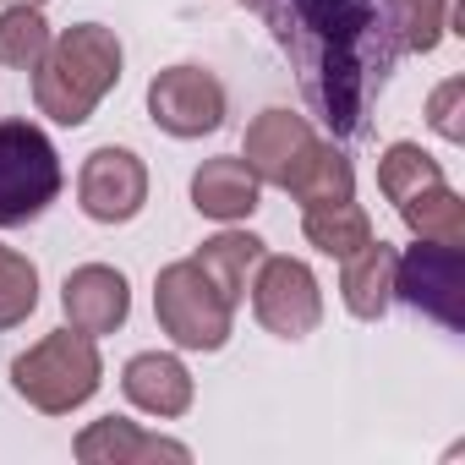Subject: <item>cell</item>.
<instances>
[{
  "instance_id": "1",
  "label": "cell",
  "mask_w": 465,
  "mask_h": 465,
  "mask_svg": "<svg viewBox=\"0 0 465 465\" xmlns=\"http://www.w3.org/2000/svg\"><path fill=\"white\" fill-rule=\"evenodd\" d=\"M291 55L307 110L345 143L372 132V110L400 66L383 0H247Z\"/></svg>"
},
{
  "instance_id": "2",
  "label": "cell",
  "mask_w": 465,
  "mask_h": 465,
  "mask_svg": "<svg viewBox=\"0 0 465 465\" xmlns=\"http://www.w3.org/2000/svg\"><path fill=\"white\" fill-rule=\"evenodd\" d=\"M121 39L99 23H77L66 34L50 39L45 61L34 66V104L39 115H50L55 126H83L94 121L99 99L121 83Z\"/></svg>"
},
{
  "instance_id": "3",
  "label": "cell",
  "mask_w": 465,
  "mask_h": 465,
  "mask_svg": "<svg viewBox=\"0 0 465 465\" xmlns=\"http://www.w3.org/2000/svg\"><path fill=\"white\" fill-rule=\"evenodd\" d=\"M99 383H104L99 345H94V334H83L72 323L45 334L39 345H28L12 361V389L45 416H72L77 405H88L99 394Z\"/></svg>"
},
{
  "instance_id": "4",
  "label": "cell",
  "mask_w": 465,
  "mask_h": 465,
  "mask_svg": "<svg viewBox=\"0 0 465 465\" xmlns=\"http://www.w3.org/2000/svg\"><path fill=\"white\" fill-rule=\"evenodd\" d=\"M153 318L181 351H224L236 329V302L197 269V258H181L153 280Z\"/></svg>"
},
{
  "instance_id": "5",
  "label": "cell",
  "mask_w": 465,
  "mask_h": 465,
  "mask_svg": "<svg viewBox=\"0 0 465 465\" xmlns=\"http://www.w3.org/2000/svg\"><path fill=\"white\" fill-rule=\"evenodd\" d=\"M66 186L55 143L34 121H0V230L34 224Z\"/></svg>"
},
{
  "instance_id": "6",
  "label": "cell",
  "mask_w": 465,
  "mask_h": 465,
  "mask_svg": "<svg viewBox=\"0 0 465 465\" xmlns=\"http://www.w3.org/2000/svg\"><path fill=\"white\" fill-rule=\"evenodd\" d=\"M394 302L416 307L443 329H465V247L416 242L394 258Z\"/></svg>"
},
{
  "instance_id": "7",
  "label": "cell",
  "mask_w": 465,
  "mask_h": 465,
  "mask_svg": "<svg viewBox=\"0 0 465 465\" xmlns=\"http://www.w3.org/2000/svg\"><path fill=\"white\" fill-rule=\"evenodd\" d=\"M247 291H252L258 323L274 340H307L323 323V291H318V274L302 258H269L263 252V263H258Z\"/></svg>"
},
{
  "instance_id": "8",
  "label": "cell",
  "mask_w": 465,
  "mask_h": 465,
  "mask_svg": "<svg viewBox=\"0 0 465 465\" xmlns=\"http://www.w3.org/2000/svg\"><path fill=\"white\" fill-rule=\"evenodd\" d=\"M224 83L203 66H164L148 83V121L170 137H208L224 126Z\"/></svg>"
},
{
  "instance_id": "9",
  "label": "cell",
  "mask_w": 465,
  "mask_h": 465,
  "mask_svg": "<svg viewBox=\"0 0 465 465\" xmlns=\"http://www.w3.org/2000/svg\"><path fill=\"white\" fill-rule=\"evenodd\" d=\"M77 203L94 224H126L148 203V164L132 148H94L77 170Z\"/></svg>"
},
{
  "instance_id": "10",
  "label": "cell",
  "mask_w": 465,
  "mask_h": 465,
  "mask_svg": "<svg viewBox=\"0 0 465 465\" xmlns=\"http://www.w3.org/2000/svg\"><path fill=\"white\" fill-rule=\"evenodd\" d=\"M61 307H66V323L83 329V334H115L126 318H132V285L121 269L110 263H83L66 274L61 285Z\"/></svg>"
},
{
  "instance_id": "11",
  "label": "cell",
  "mask_w": 465,
  "mask_h": 465,
  "mask_svg": "<svg viewBox=\"0 0 465 465\" xmlns=\"http://www.w3.org/2000/svg\"><path fill=\"white\" fill-rule=\"evenodd\" d=\"M312 143H318V132H312L307 115H296V110H263V115L247 126L242 159L252 164V175H258L263 186H280V192H285L291 170L302 164V153H307Z\"/></svg>"
},
{
  "instance_id": "12",
  "label": "cell",
  "mask_w": 465,
  "mask_h": 465,
  "mask_svg": "<svg viewBox=\"0 0 465 465\" xmlns=\"http://www.w3.org/2000/svg\"><path fill=\"white\" fill-rule=\"evenodd\" d=\"M72 449H77L83 465H148V460H175V465H186V460H192L186 443L159 438V432H143V427L126 421V416H99V421H88Z\"/></svg>"
},
{
  "instance_id": "13",
  "label": "cell",
  "mask_w": 465,
  "mask_h": 465,
  "mask_svg": "<svg viewBox=\"0 0 465 465\" xmlns=\"http://www.w3.org/2000/svg\"><path fill=\"white\" fill-rule=\"evenodd\" d=\"M121 394L143 411V416H159V421H175L192 411V372L181 356L170 351H143L121 367Z\"/></svg>"
},
{
  "instance_id": "14",
  "label": "cell",
  "mask_w": 465,
  "mask_h": 465,
  "mask_svg": "<svg viewBox=\"0 0 465 465\" xmlns=\"http://www.w3.org/2000/svg\"><path fill=\"white\" fill-rule=\"evenodd\" d=\"M258 197H263V181L252 175V164L242 153H219V159H203L197 175H192V208L203 219H219V224H242L258 213Z\"/></svg>"
},
{
  "instance_id": "15",
  "label": "cell",
  "mask_w": 465,
  "mask_h": 465,
  "mask_svg": "<svg viewBox=\"0 0 465 465\" xmlns=\"http://www.w3.org/2000/svg\"><path fill=\"white\" fill-rule=\"evenodd\" d=\"M394 247L389 242H367L356 258H345V269H340V302H345V312L351 318H361V323H378L389 307H394Z\"/></svg>"
},
{
  "instance_id": "16",
  "label": "cell",
  "mask_w": 465,
  "mask_h": 465,
  "mask_svg": "<svg viewBox=\"0 0 465 465\" xmlns=\"http://www.w3.org/2000/svg\"><path fill=\"white\" fill-rule=\"evenodd\" d=\"M302 230H307V242H312L323 258H334V263L356 258V252L372 242V219H367V208H361V203H351V197L302 208Z\"/></svg>"
},
{
  "instance_id": "17",
  "label": "cell",
  "mask_w": 465,
  "mask_h": 465,
  "mask_svg": "<svg viewBox=\"0 0 465 465\" xmlns=\"http://www.w3.org/2000/svg\"><path fill=\"white\" fill-rule=\"evenodd\" d=\"M258 263H263V242L252 236V230H219V236H208V242L197 247V269H203L230 302L247 296Z\"/></svg>"
},
{
  "instance_id": "18",
  "label": "cell",
  "mask_w": 465,
  "mask_h": 465,
  "mask_svg": "<svg viewBox=\"0 0 465 465\" xmlns=\"http://www.w3.org/2000/svg\"><path fill=\"white\" fill-rule=\"evenodd\" d=\"M285 192H291L302 208H312V203H340V197H356V164H351V153H340L334 143H312V148L302 153V164L291 170Z\"/></svg>"
},
{
  "instance_id": "19",
  "label": "cell",
  "mask_w": 465,
  "mask_h": 465,
  "mask_svg": "<svg viewBox=\"0 0 465 465\" xmlns=\"http://www.w3.org/2000/svg\"><path fill=\"white\" fill-rule=\"evenodd\" d=\"M400 219L416 242H449V247H465V197L449 192V181L438 186H421L416 197L400 203Z\"/></svg>"
},
{
  "instance_id": "20",
  "label": "cell",
  "mask_w": 465,
  "mask_h": 465,
  "mask_svg": "<svg viewBox=\"0 0 465 465\" xmlns=\"http://www.w3.org/2000/svg\"><path fill=\"white\" fill-rule=\"evenodd\" d=\"M443 181V164L421 148V143H389L383 159H378V192L400 208L405 197H416L421 186H438Z\"/></svg>"
},
{
  "instance_id": "21",
  "label": "cell",
  "mask_w": 465,
  "mask_h": 465,
  "mask_svg": "<svg viewBox=\"0 0 465 465\" xmlns=\"http://www.w3.org/2000/svg\"><path fill=\"white\" fill-rule=\"evenodd\" d=\"M50 23H45V6H6L0 12V66L12 72H34L50 50Z\"/></svg>"
},
{
  "instance_id": "22",
  "label": "cell",
  "mask_w": 465,
  "mask_h": 465,
  "mask_svg": "<svg viewBox=\"0 0 465 465\" xmlns=\"http://www.w3.org/2000/svg\"><path fill=\"white\" fill-rule=\"evenodd\" d=\"M34 307H39V269H34V258L0 247V329L28 323Z\"/></svg>"
},
{
  "instance_id": "23",
  "label": "cell",
  "mask_w": 465,
  "mask_h": 465,
  "mask_svg": "<svg viewBox=\"0 0 465 465\" xmlns=\"http://www.w3.org/2000/svg\"><path fill=\"white\" fill-rule=\"evenodd\" d=\"M465 77H449V83H438L432 88V99H427V121H432V132L443 137V143H465Z\"/></svg>"
},
{
  "instance_id": "24",
  "label": "cell",
  "mask_w": 465,
  "mask_h": 465,
  "mask_svg": "<svg viewBox=\"0 0 465 465\" xmlns=\"http://www.w3.org/2000/svg\"><path fill=\"white\" fill-rule=\"evenodd\" d=\"M0 6H45V0H0Z\"/></svg>"
}]
</instances>
